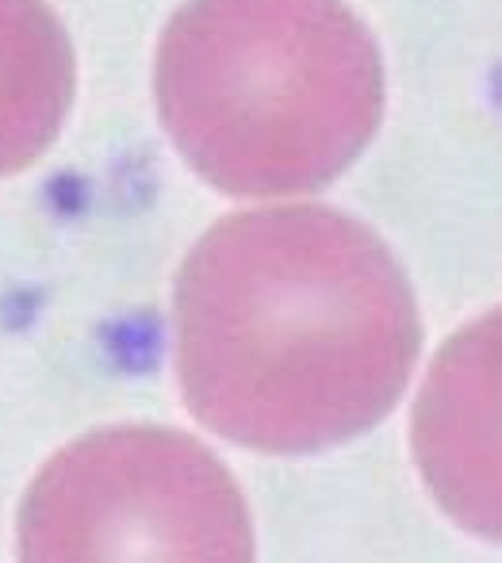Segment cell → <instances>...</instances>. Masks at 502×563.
Segmentation results:
<instances>
[{
  "mask_svg": "<svg viewBox=\"0 0 502 563\" xmlns=\"http://www.w3.org/2000/svg\"><path fill=\"white\" fill-rule=\"evenodd\" d=\"M154 85L181 157L242 200L330 185L384 112L376 38L341 0H188Z\"/></svg>",
  "mask_w": 502,
  "mask_h": 563,
  "instance_id": "2",
  "label": "cell"
},
{
  "mask_svg": "<svg viewBox=\"0 0 502 563\" xmlns=\"http://www.w3.org/2000/svg\"><path fill=\"white\" fill-rule=\"evenodd\" d=\"M23 560H211L253 556L234 475L200 441L157 426L100 430L39 472L15 529Z\"/></svg>",
  "mask_w": 502,
  "mask_h": 563,
  "instance_id": "3",
  "label": "cell"
},
{
  "mask_svg": "<svg viewBox=\"0 0 502 563\" xmlns=\"http://www.w3.org/2000/svg\"><path fill=\"white\" fill-rule=\"evenodd\" d=\"M173 338L181 391L207 430L303 456L392 415L422 322L400 261L369 227L296 203L207 230L177 276Z\"/></svg>",
  "mask_w": 502,
  "mask_h": 563,
  "instance_id": "1",
  "label": "cell"
},
{
  "mask_svg": "<svg viewBox=\"0 0 502 563\" xmlns=\"http://www.w3.org/2000/svg\"><path fill=\"white\" fill-rule=\"evenodd\" d=\"M499 319L445 345L414 422L422 472L441 506L480 537H499Z\"/></svg>",
  "mask_w": 502,
  "mask_h": 563,
  "instance_id": "4",
  "label": "cell"
},
{
  "mask_svg": "<svg viewBox=\"0 0 502 563\" xmlns=\"http://www.w3.org/2000/svg\"><path fill=\"white\" fill-rule=\"evenodd\" d=\"M74 104V46L43 0H0V177L51 150Z\"/></svg>",
  "mask_w": 502,
  "mask_h": 563,
  "instance_id": "5",
  "label": "cell"
}]
</instances>
